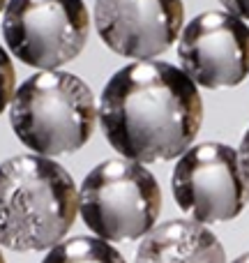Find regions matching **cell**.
I'll use <instances>...</instances> for the list:
<instances>
[{
  "instance_id": "obj_1",
  "label": "cell",
  "mask_w": 249,
  "mask_h": 263,
  "mask_svg": "<svg viewBox=\"0 0 249 263\" xmlns=\"http://www.w3.org/2000/svg\"><path fill=\"white\" fill-rule=\"evenodd\" d=\"M97 109L111 148L136 164L185 155L203 123L199 88L182 69L162 60H136L118 69Z\"/></svg>"
},
{
  "instance_id": "obj_2",
  "label": "cell",
  "mask_w": 249,
  "mask_h": 263,
  "mask_svg": "<svg viewBox=\"0 0 249 263\" xmlns=\"http://www.w3.org/2000/svg\"><path fill=\"white\" fill-rule=\"evenodd\" d=\"M79 192L67 168L40 155L0 164V245L14 252L53 250L74 227Z\"/></svg>"
},
{
  "instance_id": "obj_3",
  "label": "cell",
  "mask_w": 249,
  "mask_h": 263,
  "mask_svg": "<svg viewBox=\"0 0 249 263\" xmlns=\"http://www.w3.org/2000/svg\"><path fill=\"white\" fill-rule=\"evenodd\" d=\"M9 125L23 145L40 157L76 153L97 125L95 95L69 72H40L14 90Z\"/></svg>"
},
{
  "instance_id": "obj_4",
  "label": "cell",
  "mask_w": 249,
  "mask_h": 263,
  "mask_svg": "<svg viewBox=\"0 0 249 263\" xmlns=\"http://www.w3.org/2000/svg\"><path fill=\"white\" fill-rule=\"evenodd\" d=\"M162 210V190L143 164L106 159L81 182L79 213L104 242L139 240L155 229Z\"/></svg>"
},
{
  "instance_id": "obj_5",
  "label": "cell",
  "mask_w": 249,
  "mask_h": 263,
  "mask_svg": "<svg viewBox=\"0 0 249 263\" xmlns=\"http://www.w3.org/2000/svg\"><path fill=\"white\" fill-rule=\"evenodd\" d=\"M90 16L83 0H9L3 16L7 49L21 63L53 72L83 51Z\"/></svg>"
},
{
  "instance_id": "obj_6",
  "label": "cell",
  "mask_w": 249,
  "mask_h": 263,
  "mask_svg": "<svg viewBox=\"0 0 249 263\" xmlns=\"http://www.w3.org/2000/svg\"><path fill=\"white\" fill-rule=\"evenodd\" d=\"M171 190L178 208L199 224L231 222L249 201L238 153L217 141L196 143L180 155L171 176Z\"/></svg>"
},
{
  "instance_id": "obj_7",
  "label": "cell",
  "mask_w": 249,
  "mask_h": 263,
  "mask_svg": "<svg viewBox=\"0 0 249 263\" xmlns=\"http://www.w3.org/2000/svg\"><path fill=\"white\" fill-rule=\"evenodd\" d=\"M178 58L194 86H238L249 77V26L228 12L199 14L180 32Z\"/></svg>"
},
{
  "instance_id": "obj_8",
  "label": "cell",
  "mask_w": 249,
  "mask_h": 263,
  "mask_svg": "<svg viewBox=\"0 0 249 263\" xmlns=\"http://www.w3.org/2000/svg\"><path fill=\"white\" fill-rule=\"evenodd\" d=\"M182 0H95V26L113 53L150 60L182 32Z\"/></svg>"
},
{
  "instance_id": "obj_9",
  "label": "cell",
  "mask_w": 249,
  "mask_h": 263,
  "mask_svg": "<svg viewBox=\"0 0 249 263\" xmlns=\"http://www.w3.org/2000/svg\"><path fill=\"white\" fill-rule=\"evenodd\" d=\"M134 263H226V252L203 224L171 219L143 236Z\"/></svg>"
},
{
  "instance_id": "obj_10",
  "label": "cell",
  "mask_w": 249,
  "mask_h": 263,
  "mask_svg": "<svg viewBox=\"0 0 249 263\" xmlns=\"http://www.w3.org/2000/svg\"><path fill=\"white\" fill-rule=\"evenodd\" d=\"M42 263H127L125 256L100 238H69L49 250Z\"/></svg>"
},
{
  "instance_id": "obj_11",
  "label": "cell",
  "mask_w": 249,
  "mask_h": 263,
  "mask_svg": "<svg viewBox=\"0 0 249 263\" xmlns=\"http://www.w3.org/2000/svg\"><path fill=\"white\" fill-rule=\"evenodd\" d=\"M14 88H16V72H14L12 58H9L7 51L0 46V114L12 104Z\"/></svg>"
},
{
  "instance_id": "obj_12",
  "label": "cell",
  "mask_w": 249,
  "mask_h": 263,
  "mask_svg": "<svg viewBox=\"0 0 249 263\" xmlns=\"http://www.w3.org/2000/svg\"><path fill=\"white\" fill-rule=\"evenodd\" d=\"M238 159H240V171H242V178H245L247 187H249V129L245 132L240 141V148H238Z\"/></svg>"
},
{
  "instance_id": "obj_13",
  "label": "cell",
  "mask_w": 249,
  "mask_h": 263,
  "mask_svg": "<svg viewBox=\"0 0 249 263\" xmlns=\"http://www.w3.org/2000/svg\"><path fill=\"white\" fill-rule=\"evenodd\" d=\"M224 7L228 9V14L238 18H249V0H219Z\"/></svg>"
},
{
  "instance_id": "obj_14",
  "label": "cell",
  "mask_w": 249,
  "mask_h": 263,
  "mask_svg": "<svg viewBox=\"0 0 249 263\" xmlns=\"http://www.w3.org/2000/svg\"><path fill=\"white\" fill-rule=\"evenodd\" d=\"M231 263H249V252H245V254H240L236 261H231Z\"/></svg>"
},
{
  "instance_id": "obj_15",
  "label": "cell",
  "mask_w": 249,
  "mask_h": 263,
  "mask_svg": "<svg viewBox=\"0 0 249 263\" xmlns=\"http://www.w3.org/2000/svg\"><path fill=\"white\" fill-rule=\"evenodd\" d=\"M5 3H7V0H0V12H3V7H5Z\"/></svg>"
},
{
  "instance_id": "obj_16",
  "label": "cell",
  "mask_w": 249,
  "mask_h": 263,
  "mask_svg": "<svg viewBox=\"0 0 249 263\" xmlns=\"http://www.w3.org/2000/svg\"><path fill=\"white\" fill-rule=\"evenodd\" d=\"M0 263H5V259H3V252H0Z\"/></svg>"
}]
</instances>
